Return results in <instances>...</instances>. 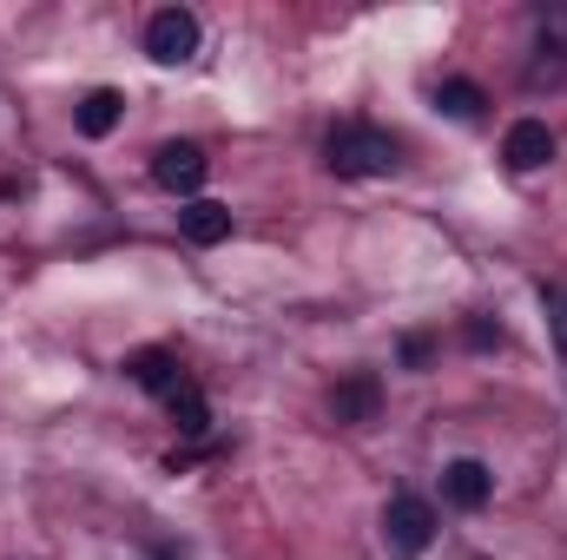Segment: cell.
<instances>
[{
    "label": "cell",
    "instance_id": "cell-14",
    "mask_svg": "<svg viewBox=\"0 0 567 560\" xmlns=\"http://www.w3.org/2000/svg\"><path fill=\"white\" fill-rule=\"evenodd\" d=\"M468 343H475V350H495V343H502V323L475 317V323H468Z\"/></svg>",
    "mask_w": 567,
    "mask_h": 560
},
{
    "label": "cell",
    "instance_id": "cell-3",
    "mask_svg": "<svg viewBox=\"0 0 567 560\" xmlns=\"http://www.w3.org/2000/svg\"><path fill=\"white\" fill-rule=\"evenodd\" d=\"M145 53H152L158 66H185V60L198 53V13H192V7H158V13L145 20Z\"/></svg>",
    "mask_w": 567,
    "mask_h": 560
},
{
    "label": "cell",
    "instance_id": "cell-1",
    "mask_svg": "<svg viewBox=\"0 0 567 560\" xmlns=\"http://www.w3.org/2000/svg\"><path fill=\"white\" fill-rule=\"evenodd\" d=\"M323 158H330V172H337V178H383V172H396L403 139H396V133H383V126L343 120V126L323 139Z\"/></svg>",
    "mask_w": 567,
    "mask_h": 560
},
{
    "label": "cell",
    "instance_id": "cell-6",
    "mask_svg": "<svg viewBox=\"0 0 567 560\" xmlns=\"http://www.w3.org/2000/svg\"><path fill=\"white\" fill-rule=\"evenodd\" d=\"M152 178L165 185V191H198L205 185V152L192 139H172L152 152Z\"/></svg>",
    "mask_w": 567,
    "mask_h": 560
},
{
    "label": "cell",
    "instance_id": "cell-2",
    "mask_svg": "<svg viewBox=\"0 0 567 560\" xmlns=\"http://www.w3.org/2000/svg\"><path fill=\"white\" fill-rule=\"evenodd\" d=\"M429 541H435V508L423 495H396L383 508V548L396 560H416V554H429Z\"/></svg>",
    "mask_w": 567,
    "mask_h": 560
},
{
    "label": "cell",
    "instance_id": "cell-8",
    "mask_svg": "<svg viewBox=\"0 0 567 560\" xmlns=\"http://www.w3.org/2000/svg\"><path fill=\"white\" fill-rule=\"evenodd\" d=\"M120 120H126V93H113V86H93V93L80 100V113H73V126H80L86 139H106Z\"/></svg>",
    "mask_w": 567,
    "mask_h": 560
},
{
    "label": "cell",
    "instance_id": "cell-4",
    "mask_svg": "<svg viewBox=\"0 0 567 560\" xmlns=\"http://www.w3.org/2000/svg\"><path fill=\"white\" fill-rule=\"evenodd\" d=\"M330 416L343 422V428H370V422L383 416V383H377L370 370L343 376V383L330 390Z\"/></svg>",
    "mask_w": 567,
    "mask_h": 560
},
{
    "label": "cell",
    "instance_id": "cell-5",
    "mask_svg": "<svg viewBox=\"0 0 567 560\" xmlns=\"http://www.w3.org/2000/svg\"><path fill=\"white\" fill-rule=\"evenodd\" d=\"M442 495H449V508H462V515L488 508V495H495V475H488V462H475V455L449 462V468H442Z\"/></svg>",
    "mask_w": 567,
    "mask_h": 560
},
{
    "label": "cell",
    "instance_id": "cell-11",
    "mask_svg": "<svg viewBox=\"0 0 567 560\" xmlns=\"http://www.w3.org/2000/svg\"><path fill=\"white\" fill-rule=\"evenodd\" d=\"M165 409H172V422H178V435H205V428H212L205 390H198V383H185V376H178V383L165 390Z\"/></svg>",
    "mask_w": 567,
    "mask_h": 560
},
{
    "label": "cell",
    "instance_id": "cell-13",
    "mask_svg": "<svg viewBox=\"0 0 567 560\" xmlns=\"http://www.w3.org/2000/svg\"><path fill=\"white\" fill-rule=\"evenodd\" d=\"M403 363H410V370H429V363H435V343H429V336H403Z\"/></svg>",
    "mask_w": 567,
    "mask_h": 560
},
{
    "label": "cell",
    "instance_id": "cell-10",
    "mask_svg": "<svg viewBox=\"0 0 567 560\" xmlns=\"http://www.w3.org/2000/svg\"><path fill=\"white\" fill-rule=\"evenodd\" d=\"M126 376H133L140 390H152V396H165V390L178 383V356H172V350H133V356H126Z\"/></svg>",
    "mask_w": 567,
    "mask_h": 560
},
{
    "label": "cell",
    "instance_id": "cell-12",
    "mask_svg": "<svg viewBox=\"0 0 567 560\" xmlns=\"http://www.w3.org/2000/svg\"><path fill=\"white\" fill-rule=\"evenodd\" d=\"M435 106H442L449 120H482V106H488V100H482V86H475V80H442Z\"/></svg>",
    "mask_w": 567,
    "mask_h": 560
},
{
    "label": "cell",
    "instance_id": "cell-9",
    "mask_svg": "<svg viewBox=\"0 0 567 560\" xmlns=\"http://www.w3.org/2000/svg\"><path fill=\"white\" fill-rule=\"evenodd\" d=\"M178 231H185V245H225V238H231V211L212 205V198H192V205L178 211Z\"/></svg>",
    "mask_w": 567,
    "mask_h": 560
},
{
    "label": "cell",
    "instance_id": "cell-7",
    "mask_svg": "<svg viewBox=\"0 0 567 560\" xmlns=\"http://www.w3.org/2000/svg\"><path fill=\"white\" fill-rule=\"evenodd\" d=\"M502 158H508V172H542V165L555 158V133H548V120H515L508 139H502Z\"/></svg>",
    "mask_w": 567,
    "mask_h": 560
}]
</instances>
